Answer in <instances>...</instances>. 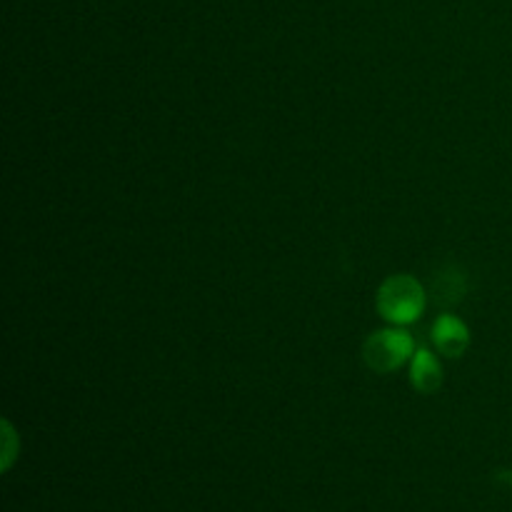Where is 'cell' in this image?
<instances>
[{"label":"cell","mask_w":512,"mask_h":512,"mask_svg":"<svg viewBox=\"0 0 512 512\" xmlns=\"http://www.w3.org/2000/svg\"><path fill=\"white\" fill-rule=\"evenodd\" d=\"M425 303H428V295H425L420 280L405 273L390 275L378 288V298H375L380 318L388 320L390 325H400V328L413 325L423 315Z\"/></svg>","instance_id":"6da1fadb"},{"label":"cell","mask_w":512,"mask_h":512,"mask_svg":"<svg viewBox=\"0 0 512 512\" xmlns=\"http://www.w3.org/2000/svg\"><path fill=\"white\" fill-rule=\"evenodd\" d=\"M415 355V340L400 325L375 330L363 345V360L375 373H395Z\"/></svg>","instance_id":"7a4b0ae2"},{"label":"cell","mask_w":512,"mask_h":512,"mask_svg":"<svg viewBox=\"0 0 512 512\" xmlns=\"http://www.w3.org/2000/svg\"><path fill=\"white\" fill-rule=\"evenodd\" d=\"M430 335H433L435 350L445 355V358H460L470 345V330L458 315H440L433 323V333Z\"/></svg>","instance_id":"3957f363"},{"label":"cell","mask_w":512,"mask_h":512,"mask_svg":"<svg viewBox=\"0 0 512 512\" xmlns=\"http://www.w3.org/2000/svg\"><path fill=\"white\" fill-rule=\"evenodd\" d=\"M410 383L423 395H433L443 385V365L430 348L415 350L410 363Z\"/></svg>","instance_id":"277c9868"},{"label":"cell","mask_w":512,"mask_h":512,"mask_svg":"<svg viewBox=\"0 0 512 512\" xmlns=\"http://www.w3.org/2000/svg\"><path fill=\"white\" fill-rule=\"evenodd\" d=\"M465 293H468V278L463 275V270L453 268H440V273L433 275V283H430V295L438 305L443 308H453V305L463 303Z\"/></svg>","instance_id":"5b68a950"},{"label":"cell","mask_w":512,"mask_h":512,"mask_svg":"<svg viewBox=\"0 0 512 512\" xmlns=\"http://www.w3.org/2000/svg\"><path fill=\"white\" fill-rule=\"evenodd\" d=\"M20 453V443H18V435H15L13 425L8 423V420H3V473H8L10 468H13L15 458H18Z\"/></svg>","instance_id":"8992f818"}]
</instances>
